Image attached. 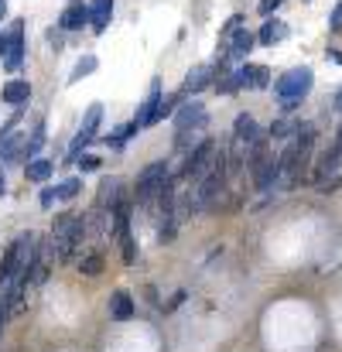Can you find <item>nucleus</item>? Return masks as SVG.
<instances>
[{"mask_svg":"<svg viewBox=\"0 0 342 352\" xmlns=\"http://www.w3.org/2000/svg\"><path fill=\"white\" fill-rule=\"evenodd\" d=\"M116 192H120V178H103V185H100V212H107V209L114 212L120 206Z\"/></svg>","mask_w":342,"mask_h":352,"instance_id":"nucleus-15","label":"nucleus"},{"mask_svg":"<svg viewBox=\"0 0 342 352\" xmlns=\"http://www.w3.org/2000/svg\"><path fill=\"white\" fill-rule=\"evenodd\" d=\"M96 65H100V62H96V55H86V58H83V62H79V65L72 69V76H69V82H79V79H86V76H93V72H96Z\"/></svg>","mask_w":342,"mask_h":352,"instance_id":"nucleus-22","label":"nucleus"},{"mask_svg":"<svg viewBox=\"0 0 342 352\" xmlns=\"http://www.w3.org/2000/svg\"><path fill=\"white\" fill-rule=\"evenodd\" d=\"M0 322H3V308H0Z\"/></svg>","mask_w":342,"mask_h":352,"instance_id":"nucleus-35","label":"nucleus"},{"mask_svg":"<svg viewBox=\"0 0 342 352\" xmlns=\"http://www.w3.org/2000/svg\"><path fill=\"white\" fill-rule=\"evenodd\" d=\"M110 14H114V0H93L89 3V24H93L96 34L110 24Z\"/></svg>","mask_w":342,"mask_h":352,"instance_id":"nucleus-11","label":"nucleus"},{"mask_svg":"<svg viewBox=\"0 0 342 352\" xmlns=\"http://www.w3.org/2000/svg\"><path fill=\"white\" fill-rule=\"evenodd\" d=\"M137 130H140V123L133 120V123H127V126H120L116 133H110V137H107V144H110V147H116V151H120V147H123V144H127V140H130V137H133Z\"/></svg>","mask_w":342,"mask_h":352,"instance_id":"nucleus-20","label":"nucleus"},{"mask_svg":"<svg viewBox=\"0 0 342 352\" xmlns=\"http://www.w3.org/2000/svg\"><path fill=\"white\" fill-rule=\"evenodd\" d=\"M239 24H243V17H239V14H236V17H229L226 21V28H223V38H233V34H236V28H239Z\"/></svg>","mask_w":342,"mask_h":352,"instance_id":"nucleus-28","label":"nucleus"},{"mask_svg":"<svg viewBox=\"0 0 342 352\" xmlns=\"http://www.w3.org/2000/svg\"><path fill=\"white\" fill-rule=\"evenodd\" d=\"M65 31H79L83 24H89V3H83V0H76V3H69L65 10H62V21H58Z\"/></svg>","mask_w":342,"mask_h":352,"instance_id":"nucleus-9","label":"nucleus"},{"mask_svg":"<svg viewBox=\"0 0 342 352\" xmlns=\"http://www.w3.org/2000/svg\"><path fill=\"white\" fill-rule=\"evenodd\" d=\"M329 24H332V31H342V0L336 3V10H332V21H329Z\"/></svg>","mask_w":342,"mask_h":352,"instance_id":"nucleus-32","label":"nucleus"},{"mask_svg":"<svg viewBox=\"0 0 342 352\" xmlns=\"http://www.w3.org/2000/svg\"><path fill=\"white\" fill-rule=\"evenodd\" d=\"M158 110H161V82L154 79L151 82V93H147V100L140 103V110H137V123L140 126H151V123H158Z\"/></svg>","mask_w":342,"mask_h":352,"instance_id":"nucleus-7","label":"nucleus"},{"mask_svg":"<svg viewBox=\"0 0 342 352\" xmlns=\"http://www.w3.org/2000/svg\"><path fill=\"white\" fill-rule=\"evenodd\" d=\"M79 168H83V171H96V168H100V157H96V154H83V157H79Z\"/></svg>","mask_w":342,"mask_h":352,"instance_id":"nucleus-27","label":"nucleus"},{"mask_svg":"<svg viewBox=\"0 0 342 352\" xmlns=\"http://www.w3.org/2000/svg\"><path fill=\"white\" fill-rule=\"evenodd\" d=\"M281 3H284V0H260V3H257V10H260V14H274Z\"/></svg>","mask_w":342,"mask_h":352,"instance_id":"nucleus-31","label":"nucleus"},{"mask_svg":"<svg viewBox=\"0 0 342 352\" xmlns=\"http://www.w3.org/2000/svg\"><path fill=\"white\" fill-rule=\"evenodd\" d=\"M3 185H7V182H3V171H0V195H3Z\"/></svg>","mask_w":342,"mask_h":352,"instance_id":"nucleus-33","label":"nucleus"},{"mask_svg":"<svg viewBox=\"0 0 342 352\" xmlns=\"http://www.w3.org/2000/svg\"><path fill=\"white\" fill-rule=\"evenodd\" d=\"M312 82H315L312 69H308V65H298V69H288V72L277 79L274 93H277V100H281L284 110H295V107L312 93Z\"/></svg>","mask_w":342,"mask_h":352,"instance_id":"nucleus-1","label":"nucleus"},{"mask_svg":"<svg viewBox=\"0 0 342 352\" xmlns=\"http://www.w3.org/2000/svg\"><path fill=\"white\" fill-rule=\"evenodd\" d=\"M253 41H257V38H253L250 31H236V34L229 38V58H233V62L246 58V55H250V48H253Z\"/></svg>","mask_w":342,"mask_h":352,"instance_id":"nucleus-13","label":"nucleus"},{"mask_svg":"<svg viewBox=\"0 0 342 352\" xmlns=\"http://www.w3.org/2000/svg\"><path fill=\"white\" fill-rule=\"evenodd\" d=\"M206 107L202 103H185V107H178V113H175V130L182 133V130H202L206 126Z\"/></svg>","mask_w":342,"mask_h":352,"instance_id":"nucleus-6","label":"nucleus"},{"mask_svg":"<svg viewBox=\"0 0 342 352\" xmlns=\"http://www.w3.org/2000/svg\"><path fill=\"white\" fill-rule=\"evenodd\" d=\"M120 250H123V263H133V260H137V246H133V236H123V239H120Z\"/></svg>","mask_w":342,"mask_h":352,"instance_id":"nucleus-26","label":"nucleus"},{"mask_svg":"<svg viewBox=\"0 0 342 352\" xmlns=\"http://www.w3.org/2000/svg\"><path fill=\"white\" fill-rule=\"evenodd\" d=\"M164 185H171L168 164H161V161L147 164V168L140 171V178H137V202H140V206H151V202L164 192Z\"/></svg>","mask_w":342,"mask_h":352,"instance_id":"nucleus-3","label":"nucleus"},{"mask_svg":"<svg viewBox=\"0 0 342 352\" xmlns=\"http://www.w3.org/2000/svg\"><path fill=\"white\" fill-rule=\"evenodd\" d=\"M233 133H236V140L250 144V140L260 133V126H257V120L250 117V113H239V117H236V126H233Z\"/></svg>","mask_w":342,"mask_h":352,"instance_id":"nucleus-18","label":"nucleus"},{"mask_svg":"<svg viewBox=\"0 0 342 352\" xmlns=\"http://www.w3.org/2000/svg\"><path fill=\"white\" fill-rule=\"evenodd\" d=\"M55 192H58V199H65V202H69V199H76V195L83 192V182H79V178H65V182H58V185H55Z\"/></svg>","mask_w":342,"mask_h":352,"instance_id":"nucleus-24","label":"nucleus"},{"mask_svg":"<svg viewBox=\"0 0 342 352\" xmlns=\"http://www.w3.org/2000/svg\"><path fill=\"white\" fill-rule=\"evenodd\" d=\"M284 38H288V24H281V21H267V24L260 28V34H257L260 45H277V41H284Z\"/></svg>","mask_w":342,"mask_h":352,"instance_id":"nucleus-16","label":"nucleus"},{"mask_svg":"<svg viewBox=\"0 0 342 352\" xmlns=\"http://www.w3.org/2000/svg\"><path fill=\"white\" fill-rule=\"evenodd\" d=\"M28 96H31V86H28V82H21V79H14V82H7V86H3V103H10V107H21Z\"/></svg>","mask_w":342,"mask_h":352,"instance_id":"nucleus-17","label":"nucleus"},{"mask_svg":"<svg viewBox=\"0 0 342 352\" xmlns=\"http://www.w3.org/2000/svg\"><path fill=\"white\" fill-rule=\"evenodd\" d=\"M298 126H301V120H277V123L270 126V137H274V140H281V137L291 140V137L298 133Z\"/></svg>","mask_w":342,"mask_h":352,"instance_id":"nucleus-21","label":"nucleus"},{"mask_svg":"<svg viewBox=\"0 0 342 352\" xmlns=\"http://www.w3.org/2000/svg\"><path fill=\"white\" fill-rule=\"evenodd\" d=\"M209 82H213V69H209V65H195V69L185 76V93H202Z\"/></svg>","mask_w":342,"mask_h":352,"instance_id":"nucleus-14","label":"nucleus"},{"mask_svg":"<svg viewBox=\"0 0 342 352\" xmlns=\"http://www.w3.org/2000/svg\"><path fill=\"white\" fill-rule=\"evenodd\" d=\"M21 65H24V21H14V28H10V48H7L3 69H7V72H17Z\"/></svg>","mask_w":342,"mask_h":352,"instance_id":"nucleus-5","label":"nucleus"},{"mask_svg":"<svg viewBox=\"0 0 342 352\" xmlns=\"http://www.w3.org/2000/svg\"><path fill=\"white\" fill-rule=\"evenodd\" d=\"M83 277H96L100 270H103V260H100V253H89V256H83Z\"/></svg>","mask_w":342,"mask_h":352,"instance_id":"nucleus-25","label":"nucleus"},{"mask_svg":"<svg viewBox=\"0 0 342 352\" xmlns=\"http://www.w3.org/2000/svg\"><path fill=\"white\" fill-rule=\"evenodd\" d=\"M110 318H116V322L133 318V298L127 291H114V298H110Z\"/></svg>","mask_w":342,"mask_h":352,"instance_id":"nucleus-12","label":"nucleus"},{"mask_svg":"<svg viewBox=\"0 0 342 352\" xmlns=\"http://www.w3.org/2000/svg\"><path fill=\"white\" fill-rule=\"evenodd\" d=\"M86 230H89V226H86V219H79V216H62V219L55 223L52 246H55V256H58L62 263L76 256V250H79V243H83Z\"/></svg>","mask_w":342,"mask_h":352,"instance_id":"nucleus-2","label":"nucleus"},{"mask_svg":"<svg viewBox=\"0 0 342 352\" xmlns=\"http://www.w3.org/2000/svg\"><path fill=\"white\" fill-rule=\"evenodd\" d=\"M55 199H58V192H55V188H45V192H41V209H52Z\"/></svg>","mask_w":342,"mask_h":352,"instance_id":"nucleus-30","label":"nucleus"},{"mask_svg":"<svg viewBox=\"0 0 342 352\" xmlns=\"http://www.w3.org/2000/svg\"><path fill=\"white\" fill-rule=\"evenodd\" d=\"M21 147H28L24 133H10V126L0 130V161H14L21 154Z\"/></svg>","mask_w":342,"mask_h":352,"instance_id":"nucleus-10","label":"nucleus"},{"mask_svg":"<svg viewBox=\"0 0 342 352\" xmlns=\"http://www.w3.org/2000/svg\"><path fill=\"white\" fill-rule=\"evenodd\" d=\"M52 161H41V157H34V161H28V178L31 182H48L52 178Z\"/></svg>","mask_w":342,"mask_h":352,"instance_id":"nucleus-19","label":"nucleus"},{"mask_svg":"<svg viewBox=\"0 0 342 352\" xmlns=\"http://www.w3.org/2000/svg\"><path fill=\"white\" fill-rule=\"evenodd\" d=\"M100 120H103V107H100V103H93V107L86 110V120H83V126H79V133H76L72 147H69V161H72V157H79V154L93 144V137H96V130H100Z\"/></svg>","mask_w":342,"mask_h":352,"instance_id":"nucleus-4","label":"nucleus"},{"mask_svg":"<svg viewBox=\"0 0 342 352\" xmlns=\"http://www.w3.org/2000/svg\"><path fill=\"white\" fill-rule=\"evenodd\" d=\"M3 10H7V0H0V17H3Z\"/></svg>","mask_w":342,"mask_h":352,"instance_id":"nucleus-34","label":"nucleus"},{"mask_svg":"<svg viewBox=\"0 0 342 352\" xmlns=\"http://www.w3.org/2000/svg\"><path fill=\"white\" fill-rule=\"evenodd\" d=\"M178 107V96H171V100H161V110H158V120H164L171 110Z\"/></svg>","mask_w":342,"mask_h":352,"instance_id":"nucleus-29","label":"nucleus"},{"mask_svg":"<svg viewBox=\"0 0 342 352\" xmlns=\"http://www.w3.org/2000/svg\"><path fill=\"white\" fill-rule=\"evenodd\" d=\"M236 76H239V86H246V89H267L270 86V69L267 65H243Z\"/></svg>","mask_w":342,"mask_h":352,"instance_id":"nucleus-8","label":"nucleus"},{"mask_svg":"<svg viewBox=\"0 0 342 352\" xmlns=\"http://www.w3.org/2000/svg\"><path fill=\"white\" fill-rule=\"evenodd\" d=\"M45 147V123H38L34 126V133H31V140H28V147H24V157H31L34 161V154Z\"/></svg>","mask_w":342,"mask_h":352,"instance_id":"nucleus-23","label":"nucleus"}]
</instances>
